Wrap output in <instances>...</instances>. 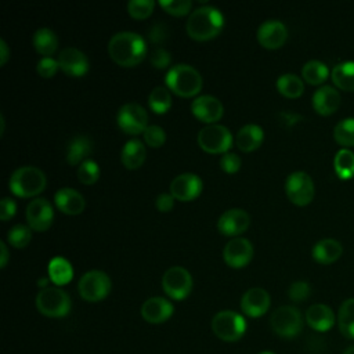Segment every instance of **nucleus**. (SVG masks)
<instances>
[{
    "label": "nucleus",
    "instance_id": "obj_23",
    "mask_svg": "<svg viewBox=\"0 0 354 354\" xmlns=\"http://www.w3.org/2000/svg\"><path fill=\"white\" fill-rule=\"evenodd\" d=\"M340 104V94L337 88L330 84L318 87L313 94V106L321 115H329L337 109Z\"/></svg>",
    "mask_w": 354,
    "mask_h": 354
},
{
    "label": "nucleus",
    "instance_id": "obj_31",
    "mask_svg": "<svg viewBox=\"0 0 354 354\" xmlns=\"http://www.w3.org/2000/svg\"><path fill=\"white\" fill-rule=\"evenodd\" d=\"M33 46L39 54L50 57L57 50L58 37L54 30L48 28H40L33 35Z\"/></svg>",
    "mask_w": 354,
    "mask_h": 354
},
{
    "label": "nucleus",
    "instance_id": "obj_12",
    "mask_svg": "<svg viewBox=\"0 0 354 354\" xmlns=\"http://www.w3.org/2000/svg\"><path fill=\"white\" fill-rule=\"evenodd\" d=\"M118 126L126 134H140L148 127V113L147 111L136 102H127L120 106L118 116Z\"/></svg>",
    "mask_w": 354,
    "mask_h": 354
},
{
    "label": "nucleus",
    "instance_id": "obj_1",
    "mask_svg": "<svg viewBox=\"0 0 354 354\" xmlns=\"http://www.w3.org/2000/svg\"><path fill=\"white\" fill-rule=\"evenodd\" d=\"M108 54L120 66H134L147 55V43L138 33L118 32L108 43Z\"/></svg>",
    "mask_w": 354,
    "mask_h": 354
},
{
    "label": "nucleus",
    "instance_id": "obj_33",
    "mask_svg": "<svg viewBox=\"0 0 354 354\" xmlns=\"http://www.w3.org/2000/svg\"><path fill=\"white\" fill-rule=\"evenodd\" d=\"M278 91L289 98H296L301 95L304 90L303 80L295 73H283L277 79Z\"/></svg>",
    "mask_w": 354,
    "mask_h": 354
},
{
    "label": "nucleus",
    "instance_id": "obj_37",
    "mask_svg": "<svg viewBox=\"0 0 354 354\" xmlns=\"http://www.w3.org/2000/svg\"><path fill=\"white\" fill-rule=\"evenodd\" d=\"M333 137L342 145H354V116L339 120L333 129Z\"/></svg>",
    "mask_w": 354,
    "mask_h": 354
},
{
    "label": "nucleus",
    "instance_id": "obj_11",
    "mask_svg": "<svg viewBox=\"0 0 354 354\" xmlns=\"http://www.w3.org/2000/svg\"><path fill=\"white\" fill-rule=\"evenodd\" d=\"M285 192L293 203L304 206L310 203L314 196V181L306 171H293L286 177Z\"/></svg>",
    "mask_w": 354,
    "mask_h": 354
},
{
    "label": "nucleus",
    "instance_id": "obj_35",
    "mask_svg": "<svg viewBox=\"0 0 354 354\" xmlns=\"http://www.w3.org/2000/svg\"><path fill=\"white\" fill-rule=\"evenodd\" d=\"M148 105L155 113H166L171 106V95L167 87L158 86L155 87L148 97Z\"/></svg>",
    "mask_w": 354,
    "mask_h": 354
},
{
    "label": "nucleus",
    "instance_id": "obj_53",
    "mask_svg": "<svg viewBox=\"0 0 354 354\" xmlns=\"http://www.w3.org/2000/svg\"><path fill=\"white\" fill-rule=\"evenodd\" d=\"M0 123H1V131H0V134H3V133H4V118H3V115H0Z\"/></svg>",
    "mask_w": 354,
    "mask_h": 354
},
{
    "label": "nucleus",
    "instance_id": "obj_16",
    "mask_svg": "<svg viewBox=\"0 0 354 354\" xmlns=\"http://www.w3.org/2000/svg\"><path fill=\"white\" fill-rule=\"evenodd\" d=\"M271 299L266 289L250 288L241 297V310L250 318H259L270 308Z\"/></svg>",
    "mask_w": 354,
    "mask_h": 354
},
{
    "label": "nucleus",
    "instance_id": "obj_17",
    "mask_svg": "<svg viewBox=\"0 0 354 354\" xmlns=\"http://www.w3.org/2000/svg\"><path fill=\"white\" fill-rule=\"evenodd\" d=\"M288 37V29L283 22L278 19L264 21L257 29V40L266 48L281 47Z\"/></svg>",
    "mask_w": 354,
    "mask_h": 354
},
{
    "label": "nucleus",
    "instance_id": "obj_15",
    "mask_svg": "<svg viewBox=\"0 0 354 354\" xmlns=\"http://www.w3.org/2000/svg\"><path fill=\"white\" fill-rule=\"evenodd\" d=\"M202 191V180L194 173H183L170 183V194L174 199L187 202L195 199Z\"/></svg>",
    "mask_w": 354,
    "mask_h": 354
},
{
    "label": "nucleus",
    "instance_id": "obj_43",
    "mask_svg": "<svg viewBox=\"0 0 354 354\" xmlns=\"http://www.w3.org/2000/svg\"><path fill=\"white\" fill-rule=\"evenodd\" d=\"M311 293V286L306 281H296L288 289V296L293 301H303Z\"/></svg>",
    "mask_w": 354,
    "mask_h": 354
},
{
    "label": "nucleus",
    "instance_id": "obj_21",
    "mask_svg": "<svg viewBox=\"0 0 354 354\" xmlns=\"http://www.w3.org/2000/svg\"><path fill=\"white\" fill-rule=\"evenodd\" d=\"M59 69L69 76H83L88 71V61L83 51L75 47L64 48L58 55Z\"/></svg>",
    "mask_w": 354,
    "mask_h": 354
},
{
    "label": "nucleus",
    "instance_id": "obj_7",
    "mask_svg": "<svg viewBox=\"0 0 354 354\" xmlns=\"http://www.w3.org/2000/svg\"><path fill=\"white\" fill-rule=\"evenodd\" d=\"M112 288L111 278L108 274L100 270H91L84 272L77 283V290L79 295L83 300L86 301H101L104 300Z\"/></svg>",
    "mask_w": 354,
    "mask_h": 354
},
{
    "label": "nucleus",
    "instance_id": "obj_26",
    "mask_svg": "<svg viewBox=\"0 0 354 354\" xmlns=\"http://www.w3.org/2000/svg\"><path fill=\"white\" fill-rule=\"evenodd\" d=\"M264 133L263 129L259 124H245L242 126L235 137V142L238 145V148L243 152H250L254 151L256 148L260 147L261 141H263Z\"/></svg>",
    "mask_w": 354,
    "mask_h": 354
},
{
    "label": "nucleus",
    "instance_id": "obj_32",
    "mask_svg": "<svg viewBox=\"0 0 354 354\" xmlns=\"http://www.w3.org/2000/svg\"><path fill=\"white\" fill-rule=\"evenodd\" d=\"M333 83L343 90H354V61H343L332 69Z\"/></svg>",
    "mask_w": 354,
    "mask_h": 354
},
{
    "label": "nucleus",
    "instance_id": "obj_9",
    "mask_svg": "<svg viewBox=\"0 0 354 354\" xmlns=\"http://www.w3.org/2000/svg\"><path fill=\"white\" fill-rule=\"evenodd\" d=\"M199 147L209 153H225L232 144L230 130L223 124H207L198 133Z\"/></svg>",
    "mask_w": 354,
    "mask_h": 354
},
{
    "label": "nucleus",
    "instance_id": "obj_49",
    "mask_svg": "<svg viewBox=\"0 0 354 354\" xmlns=\"http://www.w3.org/2000/svg\"><path fill=\"white\" fill-rule=\"evenodd\" d=\"M155 205H156L159 212H163V213L165 212H170L173 209V206H174V196L171 194L163 192V194L158 195V198L155 201Z\"/></svg>",
    "mask_w": 354,
    "mask_h": 354
},
{
    "label": "nucleus",
    "instance_id": "obj_27",
    "mask_svg": "<svg viewBox=\"0 0 354 354\" xmlns=\"http://www.w3.org/2000/svg\"><path fill=\"white\" fill-rule=\"evenodd\" d=\"M342 252H343L342 243L333 238H324L313 246V257L315 261L321 264L333 263L340 257Z\"/></svg>",
    "mask_w": 354,
    "mask_h": 354
},
{
    "label": "nucleus",
    "instance_id": "obj_18",
    "mask_svg": "<svg viewBox=\"0 0 354 354\" xmlns=\"http://www.w3.org/2000/svg\"><path fill=\"white\" fill-rule=\"evenodd\" d=\"M191 111L199 120L213 124V122H217L223 116L224 108L218 98L213 95H199L192 101Z\"/></svg>",
    "mask_w": 354,
    "mask_h": 354
},
{
    "label": "nucleus",
    "instance_id": "obj_42",
    "mask_svg": "<svg viewBox=\"0 0 354 354\" xmlns=\"http://www.w3.org/2000/svg\"><path fill=\"white\" fill-rule=\"evenodd\" d=\"M144 141L145 144H148L149 147H162L163 142L166 141V133L160 126L156 124H151L144 130Z\"/></svg>",
    "mask_w": 354,
    "mask_h": 354
},
{
    "label": "nucleus",
    "instance_id": "obj_54",
    "mask_svg": "<svg viewBox=\"0 0 354 354\" xmlns=\"http://www.w3.org/2000/svg\"><path fill=\"white\" fill-rule=\"evenodd\" d=\"M259 354H275V353H272V351H260Z\"/></svg>",
    "mask_w": 354,
    "mask_h": 354
},
{
    "label": "nucleus",
    "instance_id": "obj_13",
    "mask_svg": "<svg viewBox=\"0 0 354 354\" xmlns=\"http://www.w3.org/2000/svg\"><path fill=\"white\" fill-rule=\"evenodd\" d=\"M54 218L51 203L44 198L33 199L26 207L28 225L35 231H46Z\"/></svg>",
    "mask_w": 354,
    "mask_h": 354
},
{
    "label": "nucleus",
    "instance_id": "obj_52",
    "mask_svg": "<svg viewBox=\"0 0 354 354\" xmlns=\"http://www.w3.org/2000/svg\"><path fill=\"white\" fill-rule=\"evenodd\" d=\"M343 354H354V344L353 346H350V347H347L346 350H344V353Z\"/></svg>",
    "mask_w": 354,
    "mask_h": 354
},
{
    "label": "nucleus",
    "instance_id": "obj_47",
    "mask_svg": "<svg viewBox=\"0 0 354 354\" xmlns=\"http://www.w3.org/2000/svg\"><path fill=\"white\" fill-rule=\"evenodd\" d=\"M167 36H169L167 26L162 22L155 24L148 32V37L152 43H163L167 39Z\"/></svg>",
    "mask_w": 354,
    "mask_h": 354
},
{
    "label": "nucleus",
    "instance_id": "obj_3",
    "mask_svg": "<svg viewBox=\"0 0 354 354\" xmlns=\"http://www.w3.org/2000/svg\"><path fill=\"white\" fill-rule=\"evenodd\" d=\"M166 86L180 97H194L202 88V76L191 65L177 64L166 73Z\"/></svg>",
    "mask_w": 354,
    "mask_h": 354
},
{
    "label": "nucleus",
    "instance_id": "obj_29",
    "mask_svg": "<svg viewBox=\"0 0 354 354\" xmlns=\"http://www.w3.org/2000/svg\"><path fill=\"white\" fill-rule=\"evenodd\" d=\"M48 277L57 286L71 282L73 277V268L71 263L64 257H54L48 263Z\"/></svg>",
    "mask_w": 354,
    "mask_h": 354
},
{
    "label": "nucleus",
    "instance_id": "obj_5",
    "mask_svg": "<svg viewBox=\"0 0 354 354\" xmlns=\"http://www.w3.org/2000/svg\"><path fill=\"white\" fill-rule=\"evenodd\" d=\"M36 307L40 314L50 318H62L69 314L72 301L69 295L58 286H46L36 296Z\"/></svg>",
    "mask_w": 354,
    "mask_h": 354
},
{
    "label": "nucleus",
    "instance_id": "obj_8",
    "mask_svg": "<svg viewBox=\"0 0 354 354\" xmlns=\"http://www.w3.org/2000/svg\"><path fill=\"white\" fill-rule=\"evenodd\" d=\"M270 324L274 333L283 339H292L301 332L303 317L295 306H281L272 313Z\"/></svg>",
    "mask_w": 354,
    "mask_h": 354
},
{
    "label": "nucleus",
    "instance_id": "obj_2",
    "mask_svg": "<svg viewBox=\"0 0 354 354\" xmlns=\"http://www.w3.org/2000/svg\"><path fill=\"white\" fill-rule=\"evenodd\" d=\"M223 25L224 17L221 11L212 6H203L189 14L185 29L195 40H209L220 33Z\"/></svg>",
    "mask_w": 354,
    "mask_h": 354
},
{
    "label": "nucleus",
    "instance_id": "obj_50",
    "mask_svg": "<svg viewBox=\"0 0 354 354\" xmlns=\"http://www.w3.org/2000/svg\"><path fill=\"white\" fill-rule=\"evenodd\" d=\"M8 57H10L8 46H7V44H6V41L1 39V40H0V65H1V66L7 62Z\"/></svg>",
    "mask_w": 354,
    "mask_h": 354
},
{
    "label": "nucleus",
    "instance_id": "obj_39",
    "mask_svg": "<svg viewBox=\"0 0 354 354\" xmlns=\"http://www.w3.org/2000/svg\"><path fill=\"white\" fill-rule=\"evenodd\" d=\"M77 178L80 183L88 185L100 178V167L93 159H87L77 167Z\"/></svg>",
    "mask_w": 354,
    "mask_h": 354
},
{
    "label": "nucleus",
    "instance_id": "obj_38",
    "mask_svg": "<svg viewBox=\"0 0 354 354\" xmlns=\"http://www.w3.org/2000/svg\"><path fill=\"white\" fill-rule=\"evenodd\" d=\"M32 239V228L25 224H15L7 234V241L11 246L21 249L25 248Z\"/></svg>",
    "mask_w": 354,
    "mask_h": 354
},
{
    "label": "nucleus",
    "instance_id": "obj_10",
    "mask_svg": "<svg viewBox=\"0 0 354 354\" xmlns=\"http://www.w3.org/2000/svg\"><path fill=\"white\" fill-rule=\"evenodd\" d=\"M162 288L170 299L183 300L192 290V277L184 267L173 266L163 274Z\"/></svg>",
    "mask_w": 354,
    "mask_h": 354
},
{
    "label": "nucleus",
    "instance_id": "obj_34",
    "mask_svg": "<svg viewBox=\"0 0 354 354\" xmlns=\"http://www.w3.org/2000/svg\"><path fill=\"white\" fill-rule=\"evenodd\" d=\"M329 75L328 66L319 59H310L301 68V76L311 84L322 83Z\"/></svg>",
    "mask_w": 354,
    "mask_h": 354
},
{
    "label": "nucleus",
    "instance_id": "obj_45",
    "mask_svg": "<svg viewBox=\"0 0 354 354\" xmlns=\"http://www.w3.org/2000/svg\"><path fill=\"white\" fill-rule=\"evenodd\" d=\"M149 61H151V65L153 68H158V69H165L170 65L171 62V55L167 50L165 48H156L152 51L151 57H149Z\"/></svg>",
    "mask_w": 354,
    "mask_h": 354
},
{
    "label": "nucleus",
    "instance_id": "obj_44",
    "mask_svg": "<svg viewBox=\"0 0 354 354\" xmlns=\"http://www.w3.org/2000/svg\"><path fill=\"white\" fill-rule=\"evenodd\" d=\"M37 72L41 77L50 79L55 75V72L59 69V64L58 59H54L51 57H43L39 62H37Z\"/></svg>",
    "mask_w": 354,
    "mask_h": 354
},
{
    "label": "nucleus",
    "instance_id": "obj_24",
    "mask_svg": "<svg viewBox=\"0 0 354 354\" xmlns=\"http://www.w3.org/2000/svg\"><path fill=\"white\" fill-rule=\"evenodd\" d=\"M55 206L66 214H79L84 210L86 202L80 192L73 188H59L54 195Z\"/></svg>",
    "mask_w": 354,
    "mask_h": 354
},
{
    "label": "nucleus",
    "instance_id": "obj_4",
    "mask_svg": "<svg viewBox=\"0 0 354 354\" xmlns=\"http://www.w3.org/2000/svg\"><path fill=\"white\" fill-rule=\"evenodd\" d=\"M46 174L36 166H22L14 170L10 177V191L21 198H30L46 188Z\"/></svg>",
    "mask_w": 354,
    "mask_h": 354
},
{
    "label": "nucleus",
    "instance_id": "obj_30",
    "mask_svg": "<svg viewBox=\"0 0 354 354\" xmlns=\"http://www.w3.org/2000/svg\"><path fill=\"white\" fill-rule=\"evenodd\" d=\"M337 326L347 339H354V297L346 299L337 313Z\"/></svg>",
    "mask_w": 354,
    "mask_h": 354
},
{
    "label": "nucleus",
    "instance_id": "obj_48",
    "mask_svg": "<svg viewBox=\"0 0 354 354\" xmlns=\"http://www.w3.org/2000/svg\"><path fill=\"white\" fill-rule=\"evenodd\" d=\"M17 212V203L11 198H3L0 202V218L1 221L10 220Z\"/></svg>",
    "mask_w": 354,
    "mask_h": 354
},
{
    "label": "nucleus",
    "instance_id": "obj_20",
    "mask_svg": "<svg viewBox=\"0 0 354 354\" xmlns=\"http://www.w3.org/2000/svg\"><path fill=\"white\" fill-rule=\"evenodd\" d=\"M173 304L160 296L147 299L141 306V317L149 324H162L173 315Z\"/></svg>",
    "mask_w": 354,
    "mask_h": 354
},
{
    "label": "nucleus",
    "instance_id": "obj_19",
    "mask_svg": "<svg viewBox=\"0 0 354 354\" xmlns=\"http://www.w3.org/2000/svg\"><path fill=\"white\" fill-rule=\"evenodd\" d=\"M250 223V217L249 214L243 210V209H228L225 210L218 221H217V228L223 235H239L243 231H246V228L249 227Z\"/></svg>",
    "mask_w": 354,
    "mask_h": 354
},
{
    "label": "nucleus",
    "instance_id": "obj_6",
    "mask_svg": "<svg viewBox=\"0 0 354 354\" xmlns=\"http://www.w3.org/2000/svg\"><path fill=\"white\" fill-rule=\"evenodd\" d=\"M213 333L223 342H238L246 332V319L235 311H218L212 319Z\"/></svg>",
    "mask_w": 354,
    "mask_h": 354
},
{
    "label": "nucleus",
    "instance_id": "obj_41",
    "mask_svg": "<svg viewBox=\"0 0 354 354\" xmlns=\"http://www.w3.org/2000/svg\"><path fill=\"white\" fill-rule=\"evenodd\" d=\"M159 6L171 15H185L191 10L189 0H160Z\"/></svg>",
    "mask_w": 354,
    "mask_h": 354
},
{
    "label": "nucleus",
    "instance_id": "obj_46",
    "mask_svg": "<svg viewBox=\"0 0 354 354\" xmlns=\"http://www.w3.org/2000/svg\"><path fill=\"white\" fill-rule=\"evenodd\" d=\"M220 167L225 173H235L241 167V158L234 152H225L220 159Z\"/></svg>",
    "mask_w": 354,
    "mask_h": 354
},
{
    "label": "nucleus",
    "instance_id": "obj_51",
    "mask_svg": "<svg viewBox=\"0 0 354 354\" xmlns=\"http://www.w3.org/2000/svg\"><path fill=\"white\" fill-rule=\"evenodd\" d=\"M0 250H1V261H0V267L4 268L7 261H8V250H7V246H6V242H0Z\"/></svg>",
    "mask_w": 354,
    "mask_h": 354
},
{
    "label": "nucleus",
    "instance_id": "obj_14",
    "mask_svg": "<svg viewBox=\"0 0 354 354\" xmlns=\"http://www.w3.org/2000/svg\"><path fill=\"white\" fill-rule=\"evenodd\" d=\"M224 261L232 268H242L253 257V246L246 238H234L224 246Z\"/></svg>",
    "mask_w": 354,
    "mask_h": 354
},
{
    "label": "nucleus",
    "instance_id": "obj_36",
    "mask_svg": "<svg viewBox=\"0 0 354 354\" xmlns=\"http://www.w3.org/2000/svg\"><path fill=\"white\" fill-rule=\"evenodd\" d=\"M335 171L342 178H350L354 174V152L342 148L336 152L333 159Z\"/></svg>",
    "mask_w": 354,
    "mask_h": 354
},
{
    "label": "nucleus",
    "instance_id": "obj_28",
    "mask_svg": "<svg viewBox=\"0 0 354 354\" xmlns=\"http://www.w3.org/2000/svg\"><path fill=\"white\" fill-rule=\"evenodd\" d=\"M145 155H147V151L142 141L133 138V140H129L122 148L120 160L126 169L133 170V169H138L144 163Z\"/></svg>",
    "mask_w": 354,
    "mask_h": 354
},
{
    "label": "nucleus",
    "instance_id": "obj_40",
    "mask_svg": "<svg viewBox=\"0 0 354 354\" xmlns=\"http://www.w3.org/2000/svg\"><path fill=\"white\" fill-rule=\"evenodd\" d=\"M153 7L155 3L152 0H130L127 4V11L130 17L136 19H144L152 14Z\"/></svg>",
    "mask_w": 354,
    "mask_h": 354
},
{
    "label": "nucleus",
    "instance_id": "obj_22",
    "mask_svg": "<svg viewBox=\"0 0 354 354\" xmlns=\"http://www.w3.org/2000/svg\"><path fill=\"white\" fill-rule=\"evenodd\" d=\"M306 322L310 328L317 332H326L332 329L336 322V317L333 310L322 303L313 304L306 311Z\"/></svg>",
    "mask_w": 354,
    "mask_h": 354
},
{
    "label": "nucleus",
    "instance_id": "obj_25",
    "mask_svg": "<svg viewBox=\"0 0 354 354\" xmlns=\"http://www.w3.org/2000/svg\"><path fill=\"white\" fill-rule=\"evenodd\" d=\"M93 152V141L87 136H76L66 145V162L69 165L83 163L90 159Z\"/></svg>",
    "mask_w": 354,
    "mask_h": 354
}]
</instances>
